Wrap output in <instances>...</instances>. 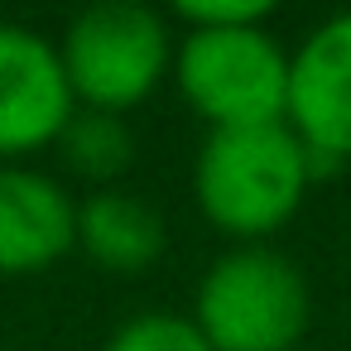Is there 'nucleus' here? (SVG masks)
Listing matches in <instances>:
<instances>
[{
  "label": "nucleus",
  "mask_w": 351,
  "mask_h": 351,
  "mask_svg": "<svg viewBox=\"0 0 351 351\" xmlns=\"http://www.w3.org/2000/svg\"><path fill=\"white\" fill-rule=\"evenodd\" d=\"M313 183V159L289 121L207 130L193 159L197 212L236 245H269V236L298 217Z\"/></svg>",
  "instance_id": "f257e3e1"
},
{
  "label": "nucleus",
  "mask_w": 351,
  "mask_h": 351,
  "mask_svg": "<svg viewBox=\"0 0 351 351\" xmlns=\"http://www.w3.org/2000/svg\"><path fill=\"white\" fill-rule=\"evenodd\" d=\"M188 317L212 351H298L313 317V293L284 250L231 245L197 279Z\"/></svg>",
  "instance_id": "f03ea898"
},
{
  "label": "nucleus",
  "mask_w": 351,
  "mask_h": 351,
  "mask_svg": "<svg viewBox=\"0 0 351 351\" xmlns=\"http://www.w3.org/2000/svg\"><path fill=\"white\" fill-rule=\"evenodd\" d=\"M173 44L178 34L159 10L140 0H101L73 15L58 58L77 106L125 116L164 87L173 73Z\"/></svg>",
  "instance_id": "7ed1b4c3"
},
{
  "label": "nucleus",
  "mask_w": 351,
  "mask_h": 351,
  "mask_svg": "<svg viewBox=\"0 0 351 351\" xmlns=\"http://www.w3.org/2000/svg\"><path fill=\"white\" fill-rule=\"evenodd\" d=\"M169 77L207 130L279 125L289 111V53L265 25L183 29Z\"/></svg>",
  "instance_id": "20e7f679"
},
{
  "label": "nucleus",
  "mask_w": 351,
  "mask_h": 351,
  "mask_svg": "<svg viewBox=\"0 0 351 351\" xmlns=\"http://www.w3.org/2000/svg\"><path fill=\"white\" fill-rule=\"evenodd\" d=\"M289 130L313 159V178L351 164V10L308 29L289 53Z\"/></svg>",
  "instance_id": "39448f33"
},
{
  "label": "nucleus",
  "mask_w": 351,
  "mask_h": 351,
  "mask_svg": "<svg viewBox=\"0 0 351 351\" xmlns=\"http://www.w3.org/2000/svg\"><path fill=\"white\" fill-rule=\"evenodd\" d=\"M73 111L77 101L58 44L29 25L0 20V164H25V154L53 149Z\"/></svg>",
  "instance_id": "423d86ee"
},
{
  "label": "nucleus",
  "mask_w": 351,
  "mask_h": 351,
  "mask_svg": "<svg viewBox=\"0 0 351 351\" xmlns=\"http://www.w3.org/2000/svg\"><path fill=\"white\" fill-rule=\"evenodd\" d=\"M77 250L73 193L29 164H0V279H25L53 269Z\"/></svg>",
  "instance_id": "0eeeda50"
},
{
  "label": "nucleus",
  "mask_w": 351,
  "mask_h": 351,
  "mask_svg": "<svg viewBox=\"0 0 351 351\" xmlns=\"http://www.w3.org/2000/svg\"><path fill=\"white\" fill-rule=\"evenodd\" d=\"M77 250L106 274H145L169 250V226L145 197L97 188L77 202Z\"/></svg>",
  "instance_id": "6e6552de"
},
{
  "label": "nucleus",
  "mask_w": 351,
  "mask_h": 351,
  "mask_svg": "<svg viewBox=\"0 0 351 351\" xmlns=\"http://www.w3.org/2000/svg\"><path fill=\"white\" fill-rule=\"evenodd\" d=\"M58 159L63 169H73L77 178L97 183V188H111L130 164H135V135L125 125V116H111V111H87L77 106L58 135Z\"/></svg>",
  "instance_id": "1a4fd4ad"
},
{
  "label": "nucleus",
  "mask_w": 351,
  "mask_h": 351,
  "mask_svg": "<svg viewBox=\"0 0 351 351\" xmlns=\"http://www.w3.org/2000/svg\"><path fill=\"white\" fill-rule=\"evenodd\" d=\"M101 351H212L207 337L197 332V322L188 313H135L125 317Z\"/></svg>",
  "instance_id": "9d476101"
},
{
  "label": "nucleus",
  "mask_w": 351,
  "mask_h": 351,
  "mask_svg": "<svg viewBox=\"0 0 351 351\" xmlns=\"http://www.w3.org/2000/svg\"><path fill=\"white\" fill-rule=\"evenodd\" d=\"M265 0H183L173 5V20L183 29H231V25H269Z\"/></svg>",
  "instance_id": "9b49d317"
}]
</instances>
